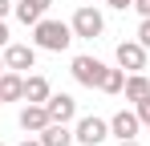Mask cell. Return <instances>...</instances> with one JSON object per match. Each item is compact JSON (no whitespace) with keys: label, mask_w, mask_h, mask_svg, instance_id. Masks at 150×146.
<instances>
[{"label":"cell","mask_w":150,"mask_h":146,"mask_svg":"<svg viewBox=\"0 0 150 146\" xmlns=\"http://www.w3.org/2000/svg\"><path fill=\"white\" fill-rule=\"evenodd\" d=\"M45 110H49V118H53V122H65V126L77 118V101H73L69 94H49Z\"/></svg>","instance_id":"obj_7"},{"label":"cell","mask_w":150,"mask_h":146,"mask_svg":"<svg viewBox=\"0 0 150 146\" xmlns=\"http://www.w3.org/2000/svg\"><path fill=\"white\" fill-rule=\"evenodd\" d=\"M25 97V77L16 69H4L0 73V101H21Z\"/></svg>","instance_id":"obj_10"},{"label":"cell","mask_w":150,"mask_h":146,"mask_svg":"<svg viewBox=\"0 0 150 146\" xmlns=\"http://www.w3.org/2000/svg\"><path fill=\"white\" fill-rule=\"evenodd\" d=\"M81 85H89V89H101V77H105V65H101L98 57H73V65H69Z\"/></svg>","instance_id":"obj_3"},{"label":"cell","mask_w":150,"mask_h":146,"mask_svg":"<svg viewBox=\"0 0 150 146\" xmlns=\"http://www.w3.org/2000/svg\"><path fill=\"white\" fill-rule=\"evenodd\" d=\"M138 41L150 49V16H142V24H138Z\"/></svg>","instance_id":"obj_17"},{"label":"cell","mask_w":150,"mask_h":146,"mask_svg":"<svg viewBox=\"0 0 150 146\" xmlns=\"http://www.w3.org/2000/svg\"><path fill=\"white\" fill-rule=\"evenodd\" d=\"M138 126H142L138 110H118V114L110 118V134L122 142V138H134V134H138Z\"/></svg>","instance_id":"obj_6"},{"label":"cell","mask_w":150,"mask_h":146,"mask_svg":"<svg viewBox=\"0 0 150 146\" xmlns=\"http://www.w3.org/2000/svg\"><path fill=\"white\" fill-rule=\"evenodd\" d=\"M105 4H110V8H122V12H126V8H134V0H105Z\"/></svg>","instance_id":"obj_18"},{"label":"cell","mask_w":150,"mask_h":146,"mask_svg":"<svg viewBox=\"0 0 150 146\" xmlns=\"http://www.w3.org/2000/svg\"><path fill=\"white\" fill-rule=\"evenodd\" d=\"M49 81H45V77H41V73H33V77H25V101H41V106H45V101H49Z\"/></svg>","instance_id":"obj_12"},{"label":"cell","mask_w":150,"mask_h":146,"mask_svg":"<svg viewBox=\"0 0 150 146\" xmlns=\"http://www.w3.org/2000/svg\"><path fill=\"white\" fill-rule=\"evenodd\" d=\"M126 89V69H105L101 77V94H122Z\"/></svg>","instance_id":"obj_14"},{"label":"cell","mask_w":150,"mask_h":146,"mask_svg":"<svg viewBox=\"0 0 150 146\" xmlns=\"http://www.w3.org/2000/svg\"><path fill=\"white\" fill-rule=\"evenodd\" d=\"M134 110H138V118H142V122L150 126V94L142 97V101H134Z\"/></svg>","instance_id":"obj_16"},{"label":"cell","mask_w":150,"mask_h":146,"mask_svg":"<svg viewBox=\"0 0 150 146\" xmlns=\"http://www.w3.org/2000/svg\"><path fill=\"white\" fill-rule=\"evenodd\" d=\"M0 106H4V101H0Z\"/></svg>","instance_id":"obj_26"},{"label":"cell","mask_w":150,"mask_h":146,"mask_svg":"<svg viewBox=\"0 0 150 146\" xmlns=\"http://www.w3.org/2000/svg\"><path fill=\"white\" fill-rule=\"evenodd\" d=\"M150 94V77L146 73H130L126 77V101H142Z\"/></svg>","instance_id":"obj_13"},{"label":"cell","mask_w":150,"mask_h":146,"mask_svg":"<svg viewBox=\"0 0 150 146\" xmlns=\"http://www.w3.org/2000/svg\"><path fill=\"white\" fill-rule=\"evenodd\" d=\"M8 8H12V4H8V0H0V21L8 16Z\"/></svg>","instance_id":"obj_21"},{"label":"cell","mask_w":150,"mask_h":146,"mask_svg":"<svg viewBox=\"0 0 150 146\" xmlns=\"http://www.w3.org/2000/svg\"><path fill=\"white\" fill-rule=\"evenodd\" d=\"M21 146H45V142H41V138H25Z\"/></svg>","instance_id":"obj_22"},{"label":"cell","mask_w":150,"mask_h":146,"mask_svg":"<svg viewBox=\"0 0 150 146\" xmlns=\"http://www.w3.org/2000/svg\"><path fill=\"white\" fill-rule=\"evenodd\" d=\"M33 4H41V8H49V4H53V0H33Z\"/></svg>","instance_id":"obj_24"},{"label":"cell","mask_w":150,"mask_h":146,"mask_svg":"<svg viewBox=\"0 0 150 146\" xmlns=\"http://www.w3.org/2000/svg\"><path fill=\"white\" fill-rule=\"evenodd\" d=\"M41 142L45 146H73L77 138H73V130H69L65 122H49V126L41 130Z\"/></svg>","instance_id":"obj_11"},{"label":"cell","mask_w":150,"mask_h":146,"mask_svg":"<svg viewBox=\"0 0 150 146\" xmlns=\"http://www.w3.org/2000/svg\"><path fill=\"white\" fill-rule=\"evenodd\" d=\"M73 138H77L81 146H101L105 138H110V122H101V118H81L77 130H73Z\"/></svg>","instance_id":"obj_4"},{"label":"cell","mask_w":150,"mask_h":146,"mask_svg":"<svg viewBox=\"0 0 150 146\" xmlns=\"http://www.w3.org/2000/svg\"><path fill=\"white\" fill-rule=\"evenodd\" d=\"M33 41H37V49H49V53H65L69 49V41H73V24L65 21H41L33 24Z\"/></svg>","instance_id":"obj_1"},{"label":"cell","mask_w":150,"mask_h":146,"mask_svg":"<svg viewBox=\"0 0 150 146\" xmlns=\"http://www.w3.org/2000/svg\"><path fill=\"white\" fill-rule=\"evenodd\" d=\"M69 24H73V37H81V41H93V37H101V28H105L101 12H98V8H89V4H85V8H77Z\"/></svg>","instance_id":"obj_2"},{"label":"cell","mask_w":150,"mask_h":146,"mask_svg":"<svg viewBox=\"0 0 150 146\" xmlns=\"http://www.w3.org/2000/svg\"><path fill=\"white\" fill-rule=\"evenodd\" d=\"M49 122L53 118H49V110H45L41 101H28L25 110H21V130H28V134H41Z\"/></svg>","instance_id":"obj_9"},{"label":"cell","mask_w":150,"mask_h":146,"mask_svg":"<svg viewBox=\"0 0 150 146\" xmlns=\"http://www.w3.org/2000/svg\"><path fill=\"white\" fill-rule=\"evenodd\" d=\"M16 16H21V24H37L41 16H45V8L33 4V0H21V4H16Z\"/></svg>","instance_id":"obj_15"},{"label":"cell","mask_w":150,"mask_h":146,"mask_svg":"<svg viewBox=\"0 0 150 146\" xmlns=\"http://www.w3.org/2000/svg\"><path fill=\"white\" fill-rule=\"evenodd\" d=\"M4 69H8V65H4V57H0V73H4Z\"/></svg>","instance_id":"obj_25"},{"label":"cell","mask_w":150,"mask_h":146,"mask_svg":"<svg viewBox=\"0 0 150 146\" xmlns=\"http://www.w3.org/2000/svg\"><path fill=\"white\" fill-rule=\"evenodd\" d=\"M4 65H8V69H33V65H37V49L33 45H4Z\"/></svg>","instance_id":"obj_8"},{"label":"cell","mask_w":150,"mask_h":146,"mask_svg":"<svg viewBox=\"0 0 150 146\" xmlns=\"http://www.w3.org/2000/svg\"><path fill=\"white\" fill-rule=\"evenodd\" d=\"M118 146H138V142H134V138H122V142H118Z\"/></svg>","instance_id":"obj_23"},{"label":"cell","mask_w":150,"mask_h":146,"mask_svg":"<svg viewBox=\"0 0 150 146\" xmlns=\"http://www.w3.org/2000/svg\"><path fill=\"white\" fill-rule=\"evenodd\" d=\"M134 8H138L142 16H150V0H134Z\"/></svg>","instance_id":"obj_19"},{"label":"cell","mask_w":150,"mask_h":146,"mask_svg":"<svg viewBox=\"0 0 150 146\" xmlns=\"http://www.w3.org/2000/svg\"><path fill=\"white\" fill-rule=\"evenodd\" d=\"M118 65L130 69V73H142L146 69V45L142 41H122L118 45Z\"/></svg>","instance_id":"obj_5"},{"label":"cell","mask_w":150,"mask_h":146,"mask_svg":"<svg viewBox=\"0 0 150 146\" xmlns=\"http://www.w3.org/2000/svg\"><path fill=\"white\" fill-rule=\"evenodd\" d=\"M4 45H8V24L0 21V49H4Z\"/></svg>","instance_id":"obj_20"}]
</instances>
